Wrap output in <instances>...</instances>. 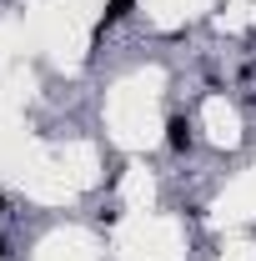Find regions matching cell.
Wrapping results in <instances>:
<instances>
[{"label":"cell","instance_id":"cell-2","mask_svg":"<svg viewBox=\"0 0 256 261\" xmlns=\"http://www.w3.org/2000/svg\"><path fill=\"white\" fill-rule=\"evenodd\" d=\"M131 10H136V0H111V5L100 10V20H96V40H100L106 31H111V25H121V20H126Z\"/></svg>","mask_w":256,"mask_h":261},{"label":"cell","instance_id":"cell-3","mask_svg":"<svg viewBox=\"0 0 256 261\" xmlns=\"http://www.w3.org/2000/svg\"><path fill=\"white\" fill-rule=\"evenodd\" d=\"M5 251H10V246H5V236H0V261H10V256H5Z\"/></svg>","mask_w":256,"mask_h":261},{"label":"cell","instance_id":"cell-1","mask_svg":"<svg viewBox=\"0 0 256 261\" xmlns=\"http://www.w3.org/2000/svg\"><path fill=\"white\" fill-rule=\"evenodd\" d=\"M166 151H176V156L196 151V126L186 116H171V121H166Z\"/></svg>","mask_w":256,"mask_h":261},{"label":"cell","instance_id":"cell-4","mask_svg":"<svg viewBox=\"0 0 256 261\" xmlns=\"http://www.w3.org/2000/svg\"><path fill=\"white\" fill-rule=\"evenodd\" d=\"M0 211H5V191H0Z\"/></svg>","mask_w":256,"mask_h":261}]
</instances>
